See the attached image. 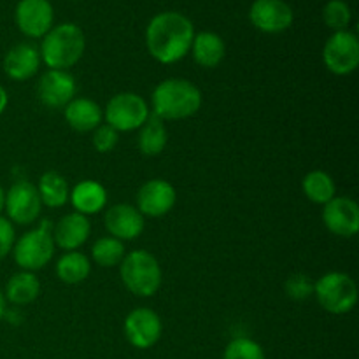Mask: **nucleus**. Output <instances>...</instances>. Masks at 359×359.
<instances>
[{
	"instance_id": "1a4fd4ad",
	"label": "nucleus",
	"mask_w": 359,
	"mask_h": 359,
	"mask_svg": "<svg viewBox=\"0 0 359 359\" xmlns=\"http://www.w3.org/2000/svg\"><path fill=\"white\" fill-rule=\"evenodd\" d=\"M41 196L37 186L28 181L14 182L6 193V207L4 210L9 216V221L16 224H32L41 216Z\"/></svg>"
},
{
	"instance_id": "f704fd0d",
	"label": "nucleus",
	"mask_w": 359,
	"mask_h": 359,
	"mask_svg": "<svg viewBox=\"0 0 359 359\" xmlns=\"http://www.w3.org/2000/svg\"><path fill=\"white\" fill-rule=\"evenodd\" d=\"M4 207H6V191H4V188L0 186V212L4 210Z\"/></svg>"
},
{
	"instance_id": "6e6552de",
	"label": "nucleus",
	"mask_w": 359,
	"mask_h": 359,
	"mask_svg": "<svg viewBox=\"0 0 359 359\" xmlns=\"http://www.w3.org/2000/svg\"><path fill=\"white\" fill-rule=\"evenodd\" d=\"M323 60L330 72L337 76H349L359 65V41L349 30L335 32L326 41Z\"/></svg>"
},
{
	"instance_id": "0eeeda50",
	"label": "nucleus",
	"mask_w": 359,
	"mask_h": 359,
	"mask_svg": "<svg viewBox=\"0 0 359 359\" xmlns=\"http://www.w3.org/2000/svg\"><path fill=\"white\" fill-rule=\"evenodd\" d=\"M105 125L116 132H132L140 128L149 118V105L137 93H118L109 100L104 112Z\"/></svg>"
},
{
	"instance_id": "2eb2a0df",
	"label": "nucleus",
	"mask_w": 359,
	"mask_h": 359,
	"mask_svg": "<svg viewBox=\"0 0 359 359\" xmlns=\"http://www.w3.org/2000/svg\"><path fill=\"white\" fill-rule=\"evenodd\" d=\"M37 97L46 107L63 109L76 98V81L67 70L49 69L39 79Z\"/></svg>"
},
{
	"instance_id": "dca6fc26",
	"label": "nucleus",
	"mask_w": 359,
	"mask_h": 359,
	"mask_svg": "<svg viewBox=\"0 0 359 359\" xmlns=\"http://www.w3.org/2000/svg\"><path fill=\"white\" fill-rule=\"evenodd\" d=\"M105 228L118 241H133L144 231V216L130 203H118L105 212Z\"/></svg>"
},
{
	"instance_id": "cd10ccee",
	"label": "nucleus",
	"mask_w": 359,
	"mask_h": 359,
	"mask_svg": "<svg viewBox=\"0 0 359 359\" xmlns=\"http://www.w3.org/2000/svg\"><path fill=\"white\" fill-rule=\"evenodd\" d=\"M351 18H353V14H351L349 6L344 0H330L323 9V20H325L326 27L335 32L347 30Z\"/></svg>"
},
{
	"instance_id": "2f4dec72",
	"label": "nucleus",
	"mask_w": 359,
	"mask_h": 359,
	"mask_svg": "<svg viewBox=\"0 0 359 359\" xmlns=\"http://www.w3.org/2000/svg\"><path fill=\"white\" fill-rule=\"evenodd\" d=\"M16 235H14V226L7 217L0 216V259L6 258L14 248Z\"/></svg>"
},
{
	"instance_id": "a211bd4d",
	"label": "nucleus",
	"mask_w": 359,
	"mask_h": 359,
	"mask_svg": "<svg viewBox=\"0 0 359 359\" xmlns=\"http://www.w3.org/2000/svg\"><path fill=\"white\" fill-rule=\"evenodd\" d=\"M90 233L91 224L88 217L79 212H70L56 223L53 241L65 251H76L88 241Z\"/></svg>"
},
{
	"instance_id": "72a5a7b5",
	"label": "nucleus",
	"mask_w": 359,
	"mask_h": 359,
	"mask_svg": "<svg viewBox=\"0 0 359 359\" xmlns=\"http://www.w3.org/2000/svg\"><path fill=\"white\" fill-rule=\"evenodd\" d=\"M4 314H6V297H4V293L0 291V321H2Z\"/></svg>"
},
{
	"instance_id": "c756f323",
	"label": "nucleus",
	"mask_w": 359,
	"mask_h": 359,
	"mask_svg": "<svg viewBox=\"0 0 359 359\" xmlns=\"http://www.w3.org/2000/svg\"><path fill=\"white\" fill-rule=\"evenodd\" d=\"M286 293L293 300H307L314 294V283L304 273H294L286 280Z\"/></svg>"
},
{
	"instance_id": "412c9836",
	"label": "nucleus",
	"mask_w": 359,
	"mask_h": 359,
	"mask_svg": "<svg viewBox=\"0 0 359 359\" xmlns=\"http://www.w3.org/2000/svg\"><path fill=\"white\" fill-rule=\"evenodd\" d=\"M69 198L76 212L88 216V214H98L104 209L105 203H107V191L100 182L83 181L74 186Z\"/></svg>"
},
{
	"instance_id": "bb28decb",
	"label": "nucleus",
	"mask_w": 359,
	"mask_h": 359,
	"mask_svg": "<svg viewBox=\"0 0 359 359\" xmlns=\"http://www.w3.org/2000/svg\"><path fill=\"white\" fill-rule=\"evenodd\" d=\"M93 262L100 266H116L125 258V245L114 237L98 238L91 249Z\"/></svg>"
},
{
	"instance_id": "b1692460",
	"label": "nucleus",
	"mask_w": 359,
	"mask_h": 359,
	"mask_svg": "<svg viewBox=\"0 0 359 359\" xmlns=\"http://www.w3.org/2000/svg\"><path fill=\"white\" fill-rule=\"evenodd\" d=\"M37 191L41 196V202L51 209L63 207L70 196L69 184H67L65 177L60 175L58 172H46L39 181Z\"/></svg>"
},
{
	"instance_id": "393cba45",
	"label": "nucleus",
	"mask_w": 359,
	"mask_h": 359,
	"mask_svg": "<svg viewBox=\"0 0 359 359\" xmlns=\"http://www.w3.org/2000/svg\"><path fill=\"white\" fill-rule=\"evenodd\" d=\"M90 259L77 251H69L56 263V276L65 284H79L90 276Z\"/></svg>"
},
{
	"instance_id": "6ab92c4d",
	"label": "nucleus",
	"mask_w": 359,
	"mask_h": 359,
	"mask_svg": "<svg viewBox=\"0 0 359 359\" xmlns=\"http://www.w3.org/2000/svg\"><path fill=\"white\" fill-rule=\"evenodd\" d=\"M63 109H65L67 123L76 132H93L104 119V111L100 105L90 98H72Z\"/></svg>"
},
{
	"instance_id": "a878e982",
	"label": "nucleus",
	"mask_w": 359,
	"mask_h": 359,
	"mask_svg": "<svg viewBox=\"0 0 359 359\" xmlns=\"http://www.w3.org/2000/svg\"><path fill=\"white\" fill-rule=\"evenodd\" d=\"M302 188H304L305 196H307L311 202L321 203L326 205L332 198H335V181L332 179V175L326 174L323 170H312L309 172L304 177L302 182Z\"/></svg>"
},
{
	"instance_id": "ddd939ff",
	"label": "nucleus",
	"mask_w": 359,
	"mask_h": 359,
	"mask_svg": "<svg viewBox=\"0 0 359 359\" xmlns=\"http://www.w3.org/2000/svg\"><path fill=\"white\" fill-rule=\"evenodd\" d=\"M177 202L175 188L163 179H153L140 186L137 193V209L142 216L161 217L170 212Z\"/></svg>"
},
{
	"instance_id": "5701e85b",
	"label": "nucleus",
	"mask_w": 359,
	"mask_h": 359,
	"mask_svg": "<svg viewBox=\"0 0 359 359\" xmlns=\"http://www.w3.org/2000/svg\"><path fill=\"white\" fill-rule=\"evenodd\" d=\"M168 142V133L163 121L154 114H149L147 121L140 126L139 149L146 156H158Z\"/></svg>"
},
{
	"instance_id": "f03ea898",
	"label": "nucleus",
	"mask_w": 359,
	"mask_h": 359,
	"mask_svg": "<svg viewBox=\"0 0 359 359\" xmlns=\"http://www.w3.org/2000/svg\"><path fill=\"white\" fill-rule=\"evenodd\" d=\"M153 114L163 119H186L195 116L202 107V93L198 88L188 79H165L154 88L153 97Z\"/></svg>"
},
{
	"instance_id": "7ed1b4c3",
	"label": "nucleus",
	"mask_w": 359,
	"mask_h": 359,
	"mask_svg": "<svg viewBox=\"0 0 359 359\" xmlns=\"http://www.w3.org/2000/svg\"><path fill=\"white\" fill-rule=\"evenodd\" d=\"M86 48L83 30L74 23H62L51 28L42 39L41 60L53 70H67L76 65Z\"/></svg>"
},
{
	"instance_id": "f3484780",
	"label": "nucleus",
	"mask_w": 359,
	"mask_h": 359,
	"mask_svg": "<svg viewBox=\"0 0 359 359\" xmlns=\"http://www.w3.org/2000/svg\"><path fill=\"white\" fill-rule=\"evenodd\" d=\"M41 67V53L35 46L27 44H16L7 51L6 58H4V72L9 79L13 81H27Z\"/></svg>"
},
{
	"instance_id": "f257e3e1",
	"label": "nucleus",
	"mask_w": 359,
	"mask_h": 359,
	"mask_svg": "<svg viewBox=\"0 0 359 359\" xmlns=\"http://www.w3.org/2000/svg\"><path fill=\"white\" fill-rule=\"evenodd\" d=\"M195 39V27L184 14L167 11L149 21L146 30V46L156 62L170 65L189 53Z\"/></svg>"
},
{
	"instance_id": "f8f14e48",
	"label": "nucleus",
	"mask_w": 359,
	"mask_h": 359,
	"mask_svg": "<svg viewBox=\"0 0 359 359\" xmlns=\"http://www.w3.org/2000/svg\"><path fill=\"white\" fill-rule=\"evenodd\" d=\"M161 319L151 309H135L125 319V337L135 349H149L161 337Z\"/></svg>"
},
{
	"instance_id": "39448f33",
	"label": "nucleus",
	"mask_w": 359,
	"mask_h": 359,
	"mask_svg": "<svg viewBox=\"0 0 359 359\" xmlns=\"http://www.w3.org/2000/svg\"><path fill=\"white\" fill-rule=\"evenodd\" d=\"M319 305L330 314H347L358 304V287L353 277L344 272H328L314 283Z\"/></svg>"
},
{
	"instance_id": "423d86ee",
	"label": "nucleus",
	"mask_w": 359,
	"mask_h": 359,
	"mask_svg": "<svg viewBox=\"0 0 359 359\" xmlns=\"http://www.w3.org/2000/svg\"><path fill=\"white\" fill-rule=\"evenodd\" d=\"M13 255L16 265L25 272H35V270L44 269L55 255V241H53L48 221L18 238L14 242Z\"/></svg>"
},
{
	"instance_id": "20e7f679",
	"label": "nucleus",
	"mask_w": 359,
	"mask_h": 359,
	"mask_svg": "<svg viewBox=\"0 0 359 359\" xmlns=\"http://www.w3.org/2000/svg\"><path fill=\"white\" fill-rule=\"evenodd\" d=\"M121 280L130 293L153 297L161 286V269L151 252L139 249L125 255L121 262Z\"/></svg>"
},
{
	"instance_id": "473e14b6",
	"label": "nucleus",
	"mask_w": 359,
	"mask_h": 359,
	"mask_svg": "<svg viewBox=\"0 0 359 359\" xmlns=\"http://www.w3.org/2000/svg\"><path fill=\"white\" fill-rule=\"evenodd\" d=\"M7 104H9V97H7L6 88L0 86V116L4 114V111L7 109Z\"/></svg>"
},
{
	"instance_id": "4be33fe9",
	"label": "nucleus",
	"mask_w": 359,
	"mask_h": 359,
	"mask_svg": "<svg viewBox=\"0 0 359 359\" xmlns=\"http://www.w3.org/2000/svg\"><path fill=\"white\" fill-rule=\"evenodd\" d=\"M41 293V283L32 272L14 273L6 286V300L14 305H28Z\"/></svg>"
},
{
	"instance_id": "9b49d317",
	"label": "nucleus",
	"mask_w": 359,
	"mask_h": 359,
	"mask_svg": "<svg viewBox=\"0 0 359 359\" xmlns=\"http://www.w3.org/2000/svg\"><path fill=\"white\" fill-rule=\"evenodd\" d=\"M249 20L265 34H280L293 25L294 14L284 0H255L249 9Z\"/></svg>"
},
{
	"instance_id": "aec40b11",
	"label": "nucleus",
	"mask_w": 359,
	"mask_h": 359,
	"mask_svg": "<svg viewBox=\"0 0 359 359\" xmlns=\"http://www.w3.org/2000/svg\"><path fill=\"white\" fill-rule=\"evenodd\" d=\"M189 51L193 53V58L200 67L214 69L223 62L226 55V46L223 39L214 32H200V34H195Z\"/></svg>"
},
{
	"instance_id": "7c9ffc66",
	"label": "nucleus",
	"mask_w": 359,
	"mask_h": 359,
	"mask_svg": "<svg viewBox=\"0 0 359 359\" xmlns=\"http://www.w3.org/2000/svg\"><path fill=\"white\" fill-rule=\"evenodd\" d=\"M119 132H116L112 126L100 125L97 130H93V146L98 153H111L118 146Z\"/></svg>"
},
{
	"instance_id": "c85d7f7f",
	"label": "nucleus",
	"mask_w": 359,
	"mask_h": 359,
	"mask_svg": "<svg viewBox=\"0 0 359 359\" xmlns=\"http://www.w3.org/2000/svg\"><path fill=\"white\" fill-rule=\"evenodd\" d=\"M223 359H266V356L258 342L245 339V337H238L228 344Z\"/></svg>"
},
{
	"instance_id": "9d476101",
	"label": "nucleus",
	"mask_w": 359,
	"mask_h": 359,
	"mask_svg": "<svg viewBox=\"0 0 359 359\" xmlns=\"http://www.w3.org/2000/svg\"><path fill=\"white\" fill-rule=\"evenodd\" d=\"M14 18L21 34L39 39L51 30L55 11L49 0H20Z\"/></svg>"
},
{
	"instance_id": "4468645a",
	"label": "nucleus",
	"mask_w": 359,
	"mask_h": 359,
	"mask_svg": "<svg viewBox=\"0 0 359 359\" xmlns=\"http://www.w3.org/2000/svg\"><path fill=\"white\" fill-rule=\"evenodd\" d=\"M323 221L337 237H354L359 230L358 203L347 196H335L323 209Z\"/></svg>"
}]
</instances>
